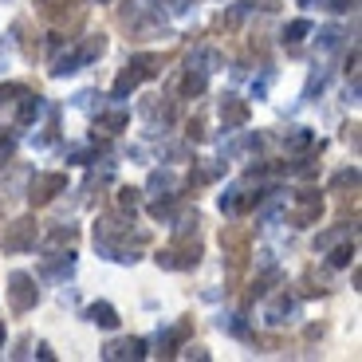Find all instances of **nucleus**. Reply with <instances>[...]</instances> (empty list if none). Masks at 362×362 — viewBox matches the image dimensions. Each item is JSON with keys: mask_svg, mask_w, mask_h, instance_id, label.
I'll use <instances>...</instances> for the list:
<instances>
[{"mask_svg": "<svg viewBox=\"0 0 362 362\" xmlns=\"http://www.w3.org/2000/svg\"><path fill=\"white\" fill-rule=\"evenodd\" d=\"M154 71H158V59H154V55H134V59L122 67V75L115 79V99H127L130 90H138V83L150 79Z\"/></svg>", "mask_w": 362, "mask_h": 362, "instance_id": "1", "label": "nucleus"}, {"mask_svg": "<svg viewBox=\"0 0 362 362\" xmlns=\"http://www.w3.org/2000/svg\"><path fill=\"white\" fill-rule=\"evenodd\" d=\"M36 299H40L36 280H32L28 272H12L8 276V303H12V311H32L36 308Z\"/></svg>", "mask_w": 362, "mask_h": 362, "instance_id": "2", "label": "nucleus"}, {"mask_svg": "<svg viewBox=\"0 0 362 362\" xmlns=\"http://www.w3.org/2000/svg\"><path fill=\"white\" fill-rule=\"evenodd\" d=\"M36 236H40V228L32 217L12 221L8 233H4V252H28V248H36Z\"/></svg>", "mask_w": 362, "mask_h": 362, "instance_id": "3", "label": "nucleus"}, {"mask_svg": "<svg viewBox=\"0 0 362 362\" xmlns=\"http://www.w3.org/2000/svg\"><path fill=\"white\" fill-rule=\"evenodd\" d=\"M64 189H67V177H64V173H40V177L32 181V193H28V201H32V205H47L55 193H64Z\"/></svg>", "mask_w": 362, "mask_h": 362, "instance_id": "4", "label": "nucleus"}, {"mask_svg": "<svg viewBox=\"0 0 362 362\" xmlns=\"http://www.w3.org/2000/svg\"><path fill=\"white\" fill-rule=\"evenodd\" d=\"M103 358L107 362H127V358H146V339H118V343H110L107 351H103Z\"/></svg>", "mask_w": 362, "mask_h": 362, "instance_id": "5", "label": "nucleus"}, {"mask_svg": "<svg viewBox=\"0 0 362 362\" xmlns=\"http://www.w3.org/2000/svg\"><path fill=\"white\" fill-rule=\"evenodd\" d=\"M221 122H225V130H240L248 122V103L236 99V95H225V103H221Z\"/></svg>", "mask_w": 362, "mask_h": 362, "instance_id": "6", "label": "nucleus"}, {"mask_svg": "<svg viewBox=\"0 0 362 362\" xmlns=\"http://www.w3.org/2000/svg\"><path fill=\"white\" fill-rule=\"evenodd\" d=\"M319 209H323V197L315 189H303L299 193V213H296V225H311L319 217Z\"/></svg>", "mask_w": 362, "mask_h": 362, "instance_id": "7", "label": "nucleus"}, {"mask_svg": "<svg viewBox=\"0 0 362 362\" xmlns=\"http://www.w3.org/2000/svg\"><path fill=\"white\" fill-rule=\"evenodd\" d=\"M83 315H87V323L103 327V331H115V327H118V311L110 308V303H90Z\"/></svg>", "mask_w": 362, "mask_h": 362, "instance_id": "8", "label": "nucleus"}, {"mask_svg": "<svg viewBox=\"0 0 362 362\" xmlns=\"http://www.w3.org/2000/svg\"><path fill=\"white\" fill-rule=\"evenodd\" d=\"M44 115V99H40V95H28L24 90V103H20V127H28V122H36V118Z\"/></svg>", "mask_w": 362, "mask_h": 362, "instance_id": "9", "label": "nucleus"}, {"mask_svg": "<svg viewBox=\"0 0 362 362\" xmlns=\"http://www.w3.org/2000/svg\"><path fill=\"white\" fill-rule=\"evenodd\" d=\"M205 83H209V75L205 71H185V79H181V95H185V99H189V95H201V90H205Z\"/></svg>", "mask_w": 362, "mask_h": 362, "instance_id": "10", "label": "nucleus"}, {"mask_svg": "<svg viewBox=\"0 0 362 362\" xmlns=\"http://www.w3.org/2000/svg\"><path fill=\"white\" fill-rule=\"evenodd\" d=\"M339 44H343V32H339L335 24H331V28H319V47H323V52H335Z\"/></svg>", "mask_w": 362, "mask_h": 362, "instance_id": "11", "label": "nucleus"}, {"mask_svg": "<svg viewBox=\"0 0 362 362\" xmlns=\"http://www.w3.org/2000/svg\"><path fill=\"white\" fill-rule=\"evenodd\" d=\"M303 36H311V20H296V24H288V32H284V44H299Z\"/></svg>", "mask_w": 362, "mask_h": 362, "instance_id": "12", "label": "nucleus"}, {"mask_svg": "<svg viewBox=\"0 0 362 362\" xmlns=\"http://www.w3.org/2000/svg\"><path fill=\"white\" fill-rule=\"evenodd\" d=\"M351 260H354V245H339L335 252H331V264H335V268H346Z\"/></svg>", "mask_w": 362, "mask_h": 362, "instance_id": "13", "label": "nucleus"}, {"mask_svg": "<svg viewBox=\"0 0 362 362\" xmlns=\"http://www.w3.org/2000/svg\"><path fill=\"white\" fill-rule=\"evenodd\" d=\"M284 315H291V299H288V296H284L280 303L268 311V323H284Z\"/></svg>", "mask_w": 362, "mask_h": 362, "instance_id": "14", "label": "nucleus"}, {"mask_svg": "<svg viewBox=\"0 0 362 362\" xmlns=\"http://www.w3.org/2000/svg\"><path fill=\"white\" fill-rule=\"evenodd\" d=\"M185 335V327H177V331H170V335L158 339V346H162V354H173V346H177V339Z\"/></svg>", "mask_w": 362, "mask_h": 362, "instance_id": "15", "label": "nucleus"}, {"mask_svg": "<svg viewBox=\"0 0 362 362\" xmlns=\"http://www.w3.org/2000/svg\"><path fill=\"white\" fill-rule=\"evenodd\" d=\"M12 154H16V138H12V134H4V130H0V162H8Z\"/></svg>", "mask_w": 362, "mask_h": 362, "instance_id": "16", "label": "nucleus"}, {"mask_svg": "<svg viewBox=\"0 0 362 362\" xmlns=\"http://www.w3.org/2000/svg\"><path fill=\"white\" fill-rule=\"evenodd\" d=\"M331 185H335V189H346V185H351V189H354V185H358V170H343Z\"/></svg>", "mask_w": 362, "mask_h": 362, "instance_id": "17", "label": "nucleus"}, {"mask_svg": "<svg viewBox=\"0 0 362 362\" xmlns=\"http://www.w3.org/2000/svg\"><path fill=\"white\" fill-rule=\"evenodd\" d=\"M311 146V134L308 130H296V134H288V150H308Z\"/></svg>", "mask_w": 362, "mask_h": 362, "instance_id": "18", "label": "nucleus"}, {"mask_svg": "<svg viewBox=\"0 0 362 362\" xmlns=\"http://www.w3.org/2000/svg\"><path fill=\"white\" fill-rule=\"evenodd\" d=\"M118 205L127 209V213H134L138 209V189H118Z\"/></svg>", "mask_w": 362, "mask_h": 362, "instance_id": "19", "label": "nucleus"}, {"mask_svg": "<svg viewBox=\"0 0 362 362\" xmlns=\"http://www.w3.org/2000/svg\"><path fill=\"white\" fill-rule=\"evenodd\" d=\"M221 327H228V331H233V335H240V339L248 335V327L240 323V315H233V319H228V323H225V319H221Z\"/></svg>", "mask_w": 362, "mask_h": 362, "instance_id": "20", "label": "nucleus"}, {"mask_svg": "<svg viewBox=\"0 0 362 362\" xmlns=\"http://www.w3.org/2000/svg\"><path fill=\"white\" fill-rule=\"evenodd\" d=\"M103 127H107V130H122V127H127V115H110V118H103Z\"/></svg>", "mask_w": 362, "mask_h": 362, "instance_id": "21", "label": "nucleus"}, {"mask_svg": "<svg viewBox=\"0 0 362 362\" xmlns=\"http://www.w3.org/2000/svg\"><path fill=\"white\" fill-rule=\"evenodd\" d=\"M185 358H209V354L201 351V346H185Z\"/></svg>", "mask_w": 362, "mask_h": 362, "instance_id": "22", "label": "nucleus"}, {"mask_svg": "<svg viewBox=\"0 0 362 362\" xmlns=\"http://www.w3.org/2000/svg\"><path fill=\"white\" fill-rule=\"evenodd\" d=\"M327 8H335V12H346V8H351V0H331Z\"/></svg>", "mask_w": 362, "mask_h": 362, "instance_id": "23", "label": "nucleus"}, {"mask_svg": "<svg viewBox=\"0 0 362 362\" xmlns=\"http://www.w3.org/2000/svg\"><path fill=\"white\" fill-rule=\"evenodd\" d=\"M0 346H4V327H0Z\"/></svg>", "mask_w": 362, "mask_h": 362, "instance_id": "24", "label": "nucleus"}, {"mask_svg": "<svg viewBox=\"0 0 362 362\" xmlns=\"http://www.w3.org/2000/svg\"><path fill=\"white\" fill-rule=\"evenodd\" d=\"M99 4H107V0H99Z\"/></svg>", "mask_w": 362, "mask_h": 362, "instance_id": "25", "label": "nucleus"}]
</instances>
